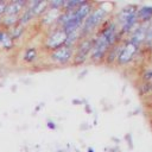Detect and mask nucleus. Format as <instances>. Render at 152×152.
Wrapping results in <instances>:
<instances>
[{
	"label": "nucleus",
	"mask_w": 152,
	"mask_h": 152,
	"mask_svg": "<svg viewBox=\"0 0 152 152\" xmlns=\"http://www.w3.org/2000/svg\"><path fill=\"white\" fill-rule=\"evenodd\" d=\"M126 40L119 32V27L113 19H107L106 23L93 36V46L89 55V61L95 64H102L107 51L116 43Z\"/></svg>",
	"instance_id": "1"
},
{
	"label": "nucleus",
	"mask_w": 152,
	"mask_h": 152,
	"mask_svg": "<svg viewBox=\"0 0 152 152\" xmlns=\"http://www.w3.org/2000/svg\"><path fill=\"white\" fill-rule=\"evenodd\" d=\"M106 5L107 4L104 2H96L95 7L93 8V11L89 13V15L86 18V20L81 26L80 30L81 38L94 36L97 32V30L106 23V20L109 19L112 11L107 10Z\"/></svg>",
	"instance_id": "2"
},
{
	"label": "nucleus",
	"mask_w": 152,
	"mask_h": 152,
	"mask_svg": "<svg viewBox=\"0 0 152 152\" xmlns=\"http://www.w3.org/2000/svg\"><path fill=\"white\" fill-rule=\"evenodd\" d=\"M137 7L138 5H126L115 15L114 21L116 23L119 32L125 39H127L132 31L139 25L137 17Z\"/></svg>",
	"instance_id": "3"
},
{
	"label": "nucleus",
	"mask_w": 152,
	"mask_h": 152,
	"mask_svg": "<svg viewBox=\"0 0 152 152\" xmlns=\"http://www.w3.org/2000/svg\"><path fill=\"white\" fill-rule=\"evenodd\" d=\"M93 46V36L91 37H84L78 40L76 46L74 48V58L72 64L74 65H83L89 61L90 50Z\"/></svg>",
	"instance_id": "4"
},
{
	"label": "nucleus",
	"mask_w": 152,
	"mask_h": 152,
	"mask_svg": "<svg viewBox=\"0 0 152 152\" xmlns=\"http://www.w3.org/2000/svg\"><path fill=\"white\" fill-rule=\"evenodd\" d=\"M140 50H141V48H139L138 45L133 44L128 39L124 40L122 48L120 50V53L118 56L115 65H118V66H126V65L131 64L137 58V56L140 52Z\"/></svg>",
	"instance_id": "5"
},
{
	"label": "nucleus",
	"mask_w": 152,
	"mask_h": 152,
	"mask_svg": "<svg viewBox=\"0 0 152 152\" xmlns=\"http://www.w3.org/2000/svg\"><path fill=\"white\" fill-rule=\"evenodd\" d=\"M50 61L56 64V65H66V64H72V58H74V48L63 45L53 51L50 52L49 55Z\"/></svg>",
	"instance_id": "6"
},
{
	"label": "nucleus",
	"mask_w": 152,
	"mask_h": 152,
	"mask_svg": "<svg viewBox=\"0 0 152 152\" xmlns=\"http://www.w3.org/2000/svg\"><path fill=\"white\" fill-rule=\"evenodd\" d=\"M66 40V34L61 27L53 28L46 37L45 39V48L50 51H53L65 44Z\"/></svg>",
	"instance_id": "7"
},
{
	"label": "nucleus",
	"mask_w": 152,
	"mask_h": 152,
	"mask_svg": "<svg viewBox=\"0 0 152 152\" xmlns=\"http://www.w3.org/2000/svg\"><path fill=\"white\" fill-rule=\"evenodd\" d=\"M147 31H148V24H139L132 31V33L127 37V39L129 42H132L133 44L138 45L139 48H141L145 44L146 37H147Z\"/></svg>",
	"instance_id": "8"
},
{
	"label": "nucleus",
	"mask_w": 152,
	"mask_h": 152,
	"mask_svg": "<svg viewBox=\"0 0 152 152\" xmlns=\"http://www.w3.org/2000/svg\"><path fill=\"white\" fill-rule=\"evenodd\" d=\"M137 17L139 24H150L152 21V6L150 5H138Z\"/></svg>",
	"instance_id": "9"
},
{
	"label": "nucleus",
	"mask_w": 152,
	"mask_h": 152,
	"mask_svg": "<svg viewBox=\"0 0 152 152\" xmlns=\"http://www.w3.org/2000/svg\"><path fill=\"white\" fill-rule=\"evenodd\" d=\"M122 43H116L114 44L106 53V57H104V61H103V64L108 65V66H112V65H115L116 64V59H118V56L120 53V50L122 48Z\"/></svg>",
	"instance_id": "10"
},
{
	"label": "nucleus",
	"mask_w": 152,
	"mask_h": 152,
	"mask_svg": "<svg viewBox=\"0 0 152 152\" xmlns=\"http://www.w3.org/2000/svg\"><path fill=\"white\" fill-rule=\"evenodd\" d=\"M26 7L30 8L33 13L34 17H39L43 15L48 8H49V2L48 1H33V2H27Z\"/></svg>",
	"instance_id": "11"
},
{
	"label": "nucleus",
	"mask_w": 152,
	"mask_h": 152,
	"mask_svg": "<svg viewBox=\"0 0 152 152\" xmlns=\"http://www.w3.org/2000/svg\"><path fill=\"white\" fill-rule=\"evenodd\" d=\"M26 1H12L6 5L4 14H11V15H18L20 12H23L26 7Z\"/></svg>",
	"instance_id": "12"
},
{
	"label": "nucleus",
	"mask_w": 152,
	"mask_h": 152,
	"mask_svg": "<svg viewBox=\"0 0 152 152\" xmlns=\"http://www.w3.org/2000/svg\"><path fill=\"white\" fill-rule=\"evenodd\" d=\"M59 14H61V11H55V10L48 8V11L42 15V18H43L42 23L45 25H52V24L56 25V21L58 19Z\"/></svg>",
	"instance_id": "13"
},
{
	"label": "nucleus",
	"mask_w": 152,
	"mask_h": 152,
	"mask_svg": "<svg viewBox=\"0 0 152 152\" xmlns=\"http://www.w3.org/2000/svg\"><path fill=\"white\" fill-rule=\"evenodd\" d=\"M33 18H34V15H33L32 11H31L30 8H27V7H25V10L23 11L21 15L18 18V23H19V25L24 26L25 24H27V23H28L30 20H32Z\"/></svg>",
	"instance_id": "14"
},
{
	"label": "nucleus",
	"mask_w": 152,
	"mask_h": 152,
	"mask_svg": "<svg viewBox=\"0 0 152 152\" xmlns=\"http://www.w3.org/2000/svg\"><path fill=\"white\" fill-rule=\"evenodd\" d=\"M37 57H38V53H37L36 48H27L25 50V53H24V61L25 62L32 63L37 59Z\"/></svg>",
	"instance_id": "15"
},
{
	"label": "nucleus",
	"mask_w": 152,
	"mask_h": 152,
	"mask_svg": "<svg viewBox=\"0 0 152 152\" xmlns=\"http://www.w3.org/2000/svg\"><path fill=\"white\" fill-rule=\"evenodd\" d=\"M82 2H83V1H80V0H68V1L64 2V6H63L62 12H63V11H74V10H76Z\"/></svg>",
	"instance_id": "16"
},
{
	"label": "nucleus",
	"mask_w": 152,
	"mask_h": 152,
	"mask_svg": "<svg viewBox=\"0 0 152 152\" xmlns=\"http://www.w3.org/2000/svg\"><path fill=\"white\" fill-rule=\"evenodd\" d=\"M138 90L141 95H146V94H150L152 93V86L150 82H146V81H141L140 86H138Z\"/></svg>",
	"instance_id": "17"
},
{
	"label": "nucleus",
	"mask_w": 152,
	"mask_h": 152,
	"mask_svg": "<svg viewBox=\"0 0 152 152\" xmlns=\"http://www.w3.org/2000/svg\"><path fill=\"white\" fill-rule=\"evenodd\" d=\"M23 32H24V26H21V25H14L12 27V30H11L10 37L12 39H17V38H19L23 34Z\"/></svg>",
	"instance_id": "18"
},
{
	"label": "nucleus",
	"mask_w": 152,
	"mask_h": 152,
	"mask_svg": "<svg viewBox=\"0 0 152 152\" xmlns=\"http://www.w3.org/2000/svg\"><path fill=\"white\" fill-rule=\"evenodd\" d=\"M64 2L63 0H53V1H50L49 2V8L50 10H55V11H61L63 10V6H64Z\"/></svg>",
	"instance_id": "19"
},
{
	"label": "nucleus",
	"mask_w": 152,
	"mask_h": 152,
	"mask_svg": "<svg viewBox=\"0 0 152 152\" xmlns=\"http://www.w3.org/2000/svg\"><path fill=\"white\" fill-rule=\"evenodd\" d=\"M2 21L6 24V25H10V26H14L17 23H18V15H11V14H5Z\"/></svg>",
	"instance_id": "20"
},
{
	"label": "nucleus",
	"mask_w": 152,
	"mask_h": 152,
	"mask_svg": "<svg viewBox=\"0 0 152 152\" xmlns=\"http://www.w3.org/2000/svg\"><path fill=\"white\" fill-rule=\"evenodd\" d=\"M152 45V21L148 24V31H147V37H146V40H145V44L142 48H150Z\"/></svg>",
	"instance_id": "21"
},
{
	"label": "nucleus",
	"mask_w": 152,
	"mask_h": 152,
	"mask_svg": "<svg viewBox=\"0 0 152 152\" xmlns=\"http://www.w3.org/2000/svg\"><path fill=\"white\" fill-rule=\"evenodd\" d=\"M83 104H84V110L87 112V114H91V112H93V109H91V107H90V104L84 100V102H83Z\"/></svg>",
	"instance_id": "22"
},
{
	"label": "nucleus",
	"mask_w": 152,
	"mask_h": 152,
	"mask_svg": "<svg viewBox=\"0 0 152 152\" xmlns=\"http://www.w3.org/2000/svg\"><path fill=\"white\" fill-rule=\"evenodd\" d=\"M125 140L127 141V144H128L129 148H132V147H133V145H132V137H131V134H129V133L125 135Z\"/></svg>",
	"instance_id": "23"
},
{
	"label": "nucleus",
	"mask_w": 152,
	"mask_h": 152,
	"mask_svg": "<svg viewBox=\"0 0 152 152\" xmlns=\"http://www.w3.org/2000/svg\"><path fill=\"white\" fill-rule=\"evenodd\" d=\"M72 104H75V106H80V104H83V102H84V100L83 99H72Z\"/></svg>",
	"instance_id": "24"
},
{
	"label": "nucleus",
	"mask_w": 152,
	"mask_h": 152,
	"mask_svg": "<svg viewBox=\"0 0 152 152\" xmlns=\"http://www.w3.org/2000/svg\"><path fill=\"white\" fill-rule=\"evenodd\" d=\"M46 126H48V128H50V129H56V128H57V125H56L53 121H48V122H46Z\"/></svg>",
	"instance_id": "25"
},
{
	"label": "nucleus",
	"mask_w": 152,
	"mask_h": 152,
	"mask_svg": "<svg viewBox=\"0 0 152 152\" xmlns=\"http://www.w3.org/2000/svg\"><path fill=\"white\" fill-rule=\"evenodd\" d=\"M6 5H7V4H5V2H0V14H2V13L5 12Z\"/></svg>",
	"instance_id": "26"
},
{
	"label": "nucleus",
	"mask_w": 152,
	"mask_h": 152,
	"mask_svg": "<svg viewBox=\"0 0 152 152\" xmlns=\"http://www.w3.org/2000/svg\"><path fill=\"white\" fill-rule=\"evenodd\" d=\"M7 36V33L6 32H4V31H0V45H1V43H2V40L5 39V37Z\"/></svg>",
	"instance_id": "27"
},
{
	"label": "nucleus",
	"mask_w": 152,
	"mask_h": 152,
	"mask_svg": "<svg viewBox=\"0 0 152 152\" xmlns=\"http://www.w3.org/2000/svg\"><path fill=\"white\" fill-rule=\"evenodd\" d=\"M119 151V147L118 146H115V147H109V148H107V152H118Z\"/></svg>",
	"instance_id": "28"
},
{
	"label": "nucleus",
	"mask_w": 152,
	"mask_h": 152,
	"mask_svg": "<svg viewBox=\"0 0 152 152\" xmlns=\"http://www.w3.org/2000/svg\"><path fill=\"white\" fill-rule=\"evenodd\" d=\"M80 128H81V129H89V128H90V126H88L86 122H83V124L81 125V127H80Z\"/></svg>",
	"instance_id": "29"
},
{
	"label": "nucleus",
	"mask_w": 152,
	"mask_h": 152,
	"mask_svg": "<svg viewBox=\"0 0 152 152\" xmlns=\"http://www.w3.org/2000/svg\"><path fill=\"white\" fill-rule=\"evenodd\" d=\"M87 152H95V150H94L93 147H88V148H87Z\"/></svg>",
	"instance_id": "30"
},
{
	"label": "nucleus",
	"mask_w": 152,
	"mask_h": 152,
	"mask_svg": "<svg viewBox=\"0 0 152 152\" xmlns=\"http://www.w3.org/2000/svg\"><path fill=\"white\" fill-rule=\"evenodd\" d=\"M96 125H97V119L95 118V119H94V121H93V126H96Z\"/></svg>",
	"instance_id": "31"
},
{
	"label": "nucleus",
	"mask_w": 152,
	"mask_h": 152,
	"mask_svg": "<svg viewBox=\"0 0 152 152\" xmlns=\"http://www.w3.org/2000/svg\"><path fill=\"white\" fill-rule=\"evenodd\" d=\"M103 152H107V148H104V150H103Z\"/></svg>",
	"instance_id": "32"
},
{
	"label": "nucleus",
	"mask_w": 152,
	"mask_h": 152,
	"mask_svg": "<svg viewBox=\"0 0 152 152\" xmlns=\"http://www.w3.org/2000/svg\"><path fill=\"white\" fill-rule=\"evenodd\" d=\"M150 83H151V86H152V81H151V82H150Z\"/></svg>",
	"instance_id": "33"
}]
</instances>
